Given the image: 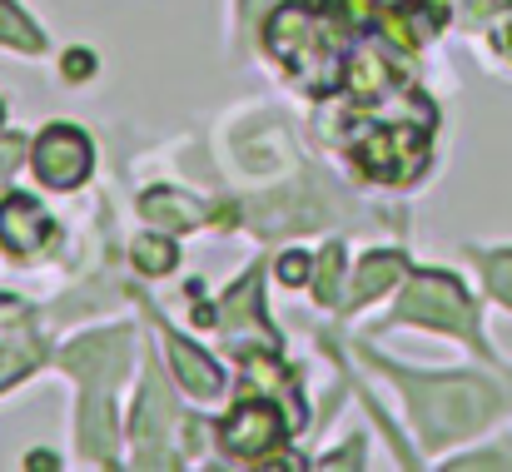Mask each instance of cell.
I'll return each instance as SVG.
<instances>
[{
  "label": "cell",
  "instance_id": "21",
  "mask_svg": "<svg viewBox=\"0 0 512 472\" xmlns=\"http://www.w3.org/2000/svg\"><path fill=\"white\" fill-rule=\"evenodd\" d=\"M95 75V55L90 50H70L65 55V80H90Z\"/></svg>",
  "mask_w": 512,
  "mask_h": 472
},
{
  "label": "cell",
  "instance_id": "19",
  "mask_svg": "<svg viewBox=\"0 0 512 472\" xmlns=\"http://www.w3.org/2000/svg\"><path fill=\"white\" fill-rule=\"evenodd\" d=\"M483 269H488V289L512 309V254H493Z\"/></svg>",
  "mask_w": 512,
  "mask_h": 472
},
{
  "label": "cell",
  "instance_id": "20",
  "mask_svg": "<svg viewBox=\"0 0 512 472\" xmlns=\"http://www.w3.org/2000/svg\"><path fill=\"white\" fill-rule=\"evenodd\" d=\"M493 45H498V50L512 60V0H508V5H498V20H493Z\"/></svg>",
  "mask_w": 512,
  "mask_h": 472
},
{
  "label": "cell",
  "instance_id": "24",
  "mask_svg": "<svg viewBox=\"0 0 512 472\" xmlns=\"http://www.w3.org/2000/svg\"><path fill=\"white\" fill-rule=\"evenodd\" d=\"M194 323H199V328H204V323H214V309H209V304H199V309H194Z\"/></svg>",
  "mask_w": 512,
  "mask_h": 472
},
{
  "label": "cell",
  "instance_id": "1",
  "mask_svg": "<svg viewBox=\"0 0 512 472\" xmlns=\"http://www.w3.org/2000/svg\"><path fill=\"white\" fill-rule=\"evenodd\" d=\"M408 398L428 443L473 433L493 413V388L478 378H408Z\"/></svg>",
  "mask_w": 512,
  "mask_h": 472
},
{
  "label": "cell",
  "instance_id": "7",
  "mask_svg": "<svg viewBox=\"0 0 512 472\" xmlns=\"http://www.w3.org/2000/svg\"><path fill=\"white\" fill-rule=\"evenodd\" d=\"M125 353H130V343H125L120 333H100V338L70 343V348H65V368L80 373L85 388H110L115 373L125 368Z\"/></svg>",
  "mask_w": 512,
  "mask_h": 472
},
{
  "label": "cell",
  "instance_id": "9",
  "mask_svg": "<svg viewBox=\"0 0 512 472\" xmlns=\"http://www.w3.org/2000/svg\"><path fill=\"white\" fill-rule=\"evenodd\" d=\"M50 234H55V224L45 219V209H40L30 194H10V199L0 204V239H5L10 254L30 259L35 249H45Z\"/></svg>",
  "mask_w": 512,
  "mask_h": 472
},
{
  "label": "cell",
  "instance_id": "4",
  "mask_svg": "<svg viewBox=\"0 0 512 472\" xmlns=\"http://www.w3.org/2000/svg\"><path fill=\"white\" fill-rule=\"evenodd\" d=\"M398 318L428 323V328H443V333H473V323H478L468 294L448 274H413V284L403 289Z\"/></svg>",
  "mask_w": 512,
  "mask_h": 472
},
{
  "label": "cell",
  "instance_id": "2",
  "mask_svg": "<svg viewBox=\"0 0 512 472\" xmlns=\"http://www.w3.org/2000/svg\"><path fill=\"white\" fill-rule=\"evenodd\" d=\"M269 50L309 85V90H334L343 80L339 70V55H334V45H329V35H324V20L319 15H309L304 5H279L274 15H269Z\"/></svg>",
  "mask_w": 512,
  "mask_h": 472
},
{
  "label": "cell",
  "instance_id": "5",
  "mask_svg": "<svg viewBox=\"0 0 512 472\" xmlns=\"http://www.w3.org/2000/svg\"><path fill=\"white\" fill-rule=\"evenodd\" d=\"M95 164V150L85 140V130L75 125H50L40 140H35V174L50 184V189H75Z\"/></svg>",
  "mask_w": 512,
  "mask_h": 472
},
{
  "label": "cell",
  "instance_id": "15",
  "mask_svg": "<svg viewBox=\"0 0 512 472\" xmlns=\"http://www.w3.org/2000/svg\"><path fill=\"white\" fill-rule=\"evenodd\" d=\"M174 264H179V249H174L170 239H160V234L135 239V269L140 274H170Z\"/></svg>",
  "mask_w": 512,
  "mask_h": 472
},
{
  "label": "cell",
  "instance_id": "22",
  "mask_svg": "<svg viewBox=\"0 0 512 472\" xmlns=\"http://www.w3.org/2000/svg\"><path fill=\"white\" fill-rule=\"evenodd\" d=\"M279 279H284V284H304V279H309V259H304V254H284V259H279Z\"/></svg>",
  "mask_w": 512,
  "mask_h": 472
},
{
  "label": "cell",
  "instance_id": "23",
  "mask_svg": "<svg viewBox=\"0 0 512 472\" xmlns=\"http://www.w3.org/2000/svg\"><path fill=\"white\" fill-rule=\"evenodd\" d=\"M15 159H20V140H15V135H5V140H0V174H5V169H15Z\"/></svg>",
  "mask_w": 512,
  "mask_h": 472
},
{
  "label": "cell",
  "instance_id": "11",
  "mask_svg": "<svg viewBox=\"0 0 512 472\" xmlns=\"http://www.w3.org/2000/svg\"><path fill=\"white\" fill-rule=\"evenodd\" d=\"M140 209H145L150 224H165V229H194V224H204V214H209L199 199H189V194H179V189H150V194L140 199Z\"/></svg>",
  "mask_w": 512,
  "mask_h": 472
},
{
  "label": "cell",
  "instance_id": "14",
  "mask_svg": "<svg viewBox=\"0 0 512 472\" xmlns=\"http://www.w3.org/2000/svg\"><path fill=\"white\" fill-rule=\"evenodd\" d=\"M0 45L25 50V55H40V50H45V35L30 25V15H20V5L0 0Z\"/></svg>",
  "mask_w": 512,
  "mask_h": 472
},
{
  "label": "cell",
  "instance_id": "8",
  "mask_svg": "<svg viewBox=\"0 0 512 472\" xmlns=\"http://www.w3.org/2000/svg\"><path fill=\"white\" fill-rule=\"evenodd\" d=\"M378 25L388 30L393 45L418 50L423 40H433V35L448 25V0H403V5H388V10L378 15Z\"/></svg>",
  "mask_w": 512,
  "mask_h": 472
},
{
  "label": "cell",
  "instance_id": "18",
  "mask_svg": "<svg viewBox=\"0 0 512 472\" xmlns=\"http://www.w3.org/2000/svg\"><path fill=\"white\" fill-rule=\"evenodd\" d=\"M339 274H343V249H324V259H319V269H314L319 304H339Z\"/></svg>",
  "mask_w": 512,
  "mask_h": 472
},
{
  "label": "cell",
  "instance_id": "16",
  "mask_svg": "<svg viewBox=\"0 0 512 472\" xmlns=\"http://www.w3.org/2000/svg\"><path fill=\"white\" fill-rule=\"evenodd\" d=\"M383 80H388V65H383L378 55H368V50L348 65V85H353L358 95H368V100H378V95H383Z\"/></svg>",
  "mask_w": 512,
  "mask_h": 472
},
{
  "label": "cell",
  "instance_id": "13",
  "mask_svg": "<svg viewBox=\"0 0 512 472\" xmlns=\"http://www.w3.org/2000/svg\"><path fill=\"white\" fill-rule=\"evenodd\" d=\"M403 279V254H368L363 264H358V274H353V294H348V304H368V299H378L388 284H398Z\"/></svg>",
  "mask_w": 512,
  "mask_h": 472
},
{
  "label": "cell",
  "instance_id": "25",
  "mask_svg": "<svg viewBox=\"0 0 512 472\" xmlns=\"http://www.w3.org/2000/svg\"><path fill=\"white\" fill-rule=\"evenodd\" d=\"M0 120H5V105H0Z\"/></svg>",
  "mask_w": 512,
  "mask_h": 472
},
{
  "label": "cell",
  "instance_id": "17",
  "mask_svg": "<svg viewBox=\"0 0 512 472\" xmlns=\"http://www.w3.org/2000/svg\"><path fill=\"white\" fill-rule=\"evenodd\" d=\"M324 15L343 25V30H368L373 20H378V10L368 5V0H324Z\"/></svg>",
  "mask_w": 512,
  "mask_h": 472
},
{
  "label": "cell",
  "instance_id": "6",
  "mask_svg": "<svg viewBox=\"0 0 512 472\" xmlns=\"http://www.w3.org/2000/svg\"><path fill=\"white\" fill-rule=\"evenodd\" d=\"M284 418H279V408L274 403H239L224 423H219V448L224 453H234V458H264V453H274L279 443H284Z\"/></svg>",
  "mask_w": 512,
  "mask_h": 472
},
{
  "label": "cell",
  "instance_id": "3",
  "mask_svg": "<svg viewBox=\"0 0 512 472\" xmlns=\"http://www.w3.org/2000/svg\"><path fill=\"white\" fill-rule=\"evenodd\" d=\"M353 159L383 184H408L428 164V125H368L353 140Z\"/></svg>",
  "mask_w": 512,
  "mask_h": 472
},
{
  "label": "cell",
  "instance_id": "10",
  "mask_svg": "<svg viewBox=\"0 0 512 472\" xmlns=\"http://www.w3.org/2000/svg\"><path fill=\"white\" fill-rule=\"evenodd\" d=\"M170 343V358H174V373H179V383L189 388V393H199V398H214L219 388H224V378H219V368H214V358H204L194 343H184V338H165Z\"/></svg>",
  "mask_w": 512,
  "mask_h": 472
},
{
  "label": "cell",
  "instance_id": "12",
  "mask_svg": "<svg viewBox=\"0 0 512 472\" xmlns=\"http://www.w3.org/2000/svg\"><path fill=\"white\" fill-rule=\"evenodd\" d=\"M174 408L165 403V393H160V383L150 378L145 383V393H140V413H135V443L145 448V463H160L155 453H160V433L170 428Z\"/></svg>",
  "mask_w": 512,
  "mask_h": 472
}]
</instances>
